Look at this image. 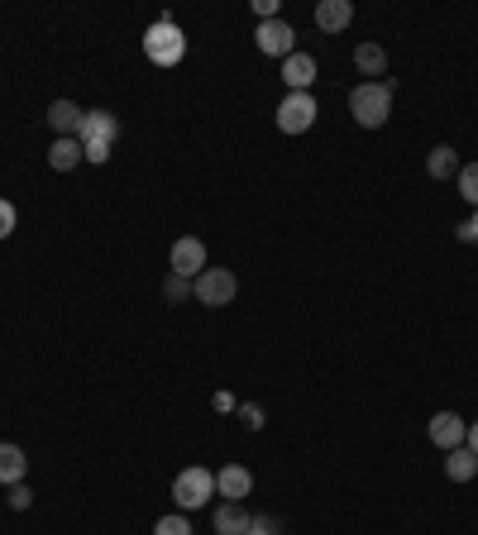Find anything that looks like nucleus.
Segmentation results:
<instances>
[{"instance_id":"obj_1","label":"nucleus","mask_w":478,"mask_h":535,"mask_svg":"<svg viewBox=\"0 0 478 535\" xmlns=\"http://www.w3.org/2000/svg\"><path fill=\"white\" fill-rule=\"evenodd\" d=\"M349 115L364 129H383L392 115V82H359L349 91Z\"/></svg>"},{"instance_id":"obj_2","label":"nucleus","mask_w":478,"mask_h":535,"mask_svg":"<svg viewBox=\"0 0 478 535\" xmlns=\"http://www.w3.org/2000/svg\"><path fill=\"white\" fill-rule=\"evenodd\" d=\"M182 53H187V34L173 24V15H163V20H153L144 29V58L153 67H177Z\"/></svg>"},{"instance_id":"obj_3","label":"nucleus","mask_w":478,"mask_h":535,"mask_svg":"<svg viewBox=\"0 0 478 535\" xmlns=\"http://www.w3.org/2000/svg\"><path fill=\"white\" fill-rule=\"evenodd\" d=\"M216 497V473L201 469V464H192V469H182L173 478V502L182 507V512H196V507H206Z\"/></svg>"},{"instance_id":"obj_4","label":"nucleus","mask_w":478,"mask_h":535,"mask_svg":"<svg viewBox=\"0 0 478 535\" xmlns=\"http://www.w3.org/2000/svg\"><path fill=\"white\" fill-rule=\"evenodd\" d=\"M192 297L201 301V306H211V311H216V306H230V301L239 297V278L230 268H206V273L192 282Z\"/></svg>"},{"instance_id":"obj_5","label":"nucleus","mask_w":478,"mask_h":535,"mask_svg":"<svg viewBox=\"0 0 478 535\" xmlns=\"http://www.w3.org/2000/svg\"><path fill=\"white\" fill-rule=\"evenodd\" d=\"M316 115H321V106H316L311 91H287L283 106H278V129L283 134H306V129L316 125Z\"/></svg>"},{"instance_id":"obj_6","label":"nucleus","mask_w":478,"mask_h":535,"mask_svg":"<svg viewBox=\"0 0 478 535\" xmlns=\"http://www.w3.org/2000/svg\"><path fill=\"white\" fill-rule=\"evenodd\" d=\"M254 43H259V53H268V58H292L297 53V34H292V24L278 15V20H263L259 29H254Z\"/></svg>"},{"instance_id":"obj_7","label":"nucleus","mask_w":478,"mask_h":535,"mask_svg":"<svg viewBox=\"0 0 478 535\" xmlns=\"http://www.w3.org/2000/svg\"><path fill=\"white\" fill-rule=\"evenodd\" d=\"M426 435H431V445L435 450H459L464 445V435H469V421L459 416V411H435L431 416V426H426Z\"/></svg>"},{"instance_id":"obj_8","label":"nucleus","mask_w":478,"mask_h":535,"mask_svg":"<svg viewBox=\"0 0 478 535\" xmlns=\"http://www.w3.org/2000/svg\"><path fill=\"white\" fill-rule=\"evenodd\" d=\"M173 273L177 278H192V282L206 273V244L196 235H182L173 244Z\"/></svg>"},{"instance_id":"obj_9","label":"nucleus","mask_w":478,"mask_h":535,"mask_svg":"<svg viewBox=\"0 0 478 535\" xmlns=\"http://www.w3.org/2000/svg\"><path fill=\"white\" fill-rule=\"evenodd\" d=\"M77 139H82V149H87V144H115V139H120V120H115L110 110H87Z\"/></svg>"},{"instance_id":"obj_10","label":"nucleus","mask_w":478,"mask_h":535,"mask_svg":"<svg viewBox=\"0 0 478 535\" xmlns=\"http://www.w3.org/2000/svg\"><path fill=\"white\" fill-rule=\"evenodd\" d=\"M216 493L225 497V502H244V497L254 493V473L244 469V464H225V469L216 473Z\"/></svg>"},{"instance_id":"obj_11","label":"nucleus","mask_w":478,"mask_h":535,"mask_svg":"<svg viewBox=\"0 0 478 535\" xmlns=\"http://www.w3.org/2000/svg\"><path fill=\"white\" fill-rule=\"evenodd\" d=\"M349 24H354V5L349 0H316V29L345 34Z\"/></svg>"},{"instance_id":"obj_12","label":"nucleus","mask_w":478,"mask_h":535,"mask_svg":"<svg viewBox=\"0 0 478 535\" xmlns=\"http://www.w3.org/2000/svg\"><path fill=\"white\" fill-rule=\"evenodd\" d=\"M82 115H87V110L77 106V101H53V106H48V129H53L58 139H77Z\"/></svg>"},{"instance_id":"obj_13","label":"nucleus","mask_w":478,"mask_h":535,"mask_svg":"<svg viewBox=\"0 0 478 535\" xmlns=\"http://www.w3.org/2000/svg\"><path fill=\"white\" fill-rule=\"evenodd\" d=\"M283 82H287V91H311V86H316V58H311V53L283 58Z\"/></svg>"},{"instance_id":"obj_14","label":"nucleus","mask_w":478,"mask_h":535,"mask_svg":"<svg viewBox=\"0 0 478 535\" xmlns=\"http://www.w3.org/2000/svg\"><path fill=\"white\" fill-rule=\"evenodd\" d=\"M24 473H29L24 450H20V445H10V440H0V488H15V483H24Z\"/></svg>"},{"instance_id":"obj_15","label":"nucleus","mask_w":478,"mask_h":535,"mask_svg":"<svg viewBox=\"0 0 478 535\" xmlns=\"http://www.w3.org/2000/svg\"><path fill=\"white\" fill-rule=\"evenodd\" d=\"M77 163H87L82 139H53V144H48V168L53 172H72Z\"/></svg>"},{"instance_id":"obj_16","label":"nucleus","mask_w":478,"mask_h":535,"mask_svg":"<svg viewBox=\"0 0 478 535\" xmlns=\"http://www.w3.org/2000/svg\"><path fill=\"white\" fill-rule=\"evenodd\" d=\"M211 521H216V535H244L249 521H254V512H244V502H220Z\"/></svg>"},{"instance_id":"obj_17","label":"nucleus","mask_w":478,"mask_h":535,"mask_svg":"<svg viewBox=\"0 0 478 535\" xmlns=\"http://www.w3.org/2000/svg\"><path fill=\"white\" fill-rule=\"evenodd\" d=\"M354 67L364 72V77H388V53H383V43H359L354 48Z\"/></svg>"},{"instance_id":"obj_18","label":"nucleus","mask_w":478,"mask_h":535,"mask_svg":"<svg viewBox=\"0 0 478 535\" xmlns=\"http://www.w3.org/2000/svg\"><path fill=\"white\" fill-rule=\"evenodd\" d=\"M474 473H478V454L469 450V445H459V450L445 454V478H450V483H469Z\"/></svg>"},{"instance_id":"obj_19","label":"nucleus","mask_w":478,"mask_h":535,"mask_svg":"<svg viewBox=\"0 0 478 535\" xmlns=\"http://www.w3.org/2000/svg\"><path fill=\"white\" fill-rule=\"evenodd\" d=\"M426 172H431L435 182H445V177H459V153L450 149V144H435V149L426 153Z\"/></svg>"},{"instance_id":"obj_20","label":"nucleus","mask_w":478,"mask_h":535,"mask_svg":"<svg viewBox=\"0 0 478 535\" xmlns=\"http://www.w3.org/2000/svg\"><path fill=\"white\" fill-rule=\"evenodd\" d=\"M459 196H464V201H469V206H474L478 211V163H459Z\"/></svg>"},{"instance_id":"obj_21","label":"nucleus","mask_w":478,"mask_h":535,"mask_svg":"<svg viewBox=\"0 0 478 535\" xmlns=\"http://www.w3.org/2000/svg\"><path fill=\"white\" fill-rule=\"evenodd\" d=\"M153 535H192V521H187L182 512L158 516V521H153Z\"/></svg>"},{"instance_id":"obj_22","label":"nucleus","mask_w":478,"mask_h":535,"mask_svg":"<svg viewBox=\"0 0 478 535\" xmlns=\"http://www.w3.org/2000/svg\"><path fill=\"white\" fill-rule=\"evenodd\" d=\"M163 297H168V301H187V297H192V278H177V273H168V278H163Z\"/></svg>"},{"instance_id":"obj_23","label":"nucleus","mask_w":478,"mask_h":535,"mask_svg":"<svg viewBox=\"0 0 478 535\" xmlns=\"http://www.w3.org/2000/svg\"><path fill=\"white\" fill-rule=\"evenodd\" d=\"M239 426H244V430H263V407H259V402H239Z\"/></svg>"},{"instance_id":"obj_24","label":"nucleus","mask_w":478,"mask_h":535,"mask_svg":"<svg viewBox=\"0 0 478 535\" xmlns=\"http://www.w3.org/2000/svg\"><path fill=\"white\" fill-rule=\"evenodd\" d=\"M15 225H20V211H15V206H10V201L0 196V239L15 235Z\"/></svg>"},{"instance_id":"obj_25","label":"nucleus","mask_w":478,"mask_h":535,"mask_svg":"<svg viewBox=\"0 0 478 535\" xmlns=\"http://www.w3.org/2000/svg\"><path fill=\"white\" fill-rule=\"evenodd\" d=\"M10 507H15V512H29V507H34V493H29L24 483H15V488H10Z\"/></svg>"},{"instance_id":"obj_26","label":"nucleus","mask_w":478,"mask_h":535,"mask_svg":"<svg viewBox=\"0 0 478 535\" xmlns=\"http://www.w3.org/2000/svg\"><path fill=\"white\" fill-rule=\"evenodd\" d=\"M244 535H283V531H278V521H273V516H254Z\"/></svg>"},{"instance_id":"obj_27","label":"nucleus","mask_w":478,"mask_h":535,"mask_svg":"<svg viewBox=\"0 0 478 535\" xmlns=\"http://www.w3.org/2000/svg\"><path fill=\"white\" fill-rule=\"evenodd\" d=\"M110 149H115V144H87V163H96V168L110 163Z\"/></svg>"},{"instance_id":"obj_28","label":"nucleus","mask_w":478,"mask_h":535,"mask_svg":"<svg viewBox=\"0 0 478 535\" xmlns=\"http://www.w3.org/2000/svg\"><path fill=\"white\" fill-rule=\"evenodd\" d=\"M455 235L464 239V244H478V211H474V220H464V225H459Z\"/></svg>"},{"instance_id":"obj_29","label":"nucleus","mask_w":478,"mask_h":535,"mask_svg":"<svg viewBox=\"0 0 478 535\" xmlns=\"http://www.w3.org/2000/svg\"><path fill=\"white\" fill-rule=\"evenodd\" d=\"M254 10H259V24L263 20H278V0H254Z\"/></svg>"},{"instance_id":"obj_30","label":"nucleus","mask_w":478,"mask_h":535,"mask_svg":"<svg viewBox=\"0 0 478 535\" xmlns=\"http://www.w3.org/2000/svg\"><path fill=\"white\" fill-rule=\"evenodd\" d=\"M211 407H216V411H235V397H230V392H216V397H211Z\"/></svg>"},{"instance_id":"obj_31","label":"nucleus","mask_w":478,"mask_h":535,"mask_svg":"<svg viewBox=\"0 0 478 535\" xmlns=\"http://www.w3.org/2000/svg\"><path fill=\"white\" fill-rule=\"evenodd\" d=\"M464 445L478 454V421H469V435H464Z\"/></svg>"}]
</instances>
